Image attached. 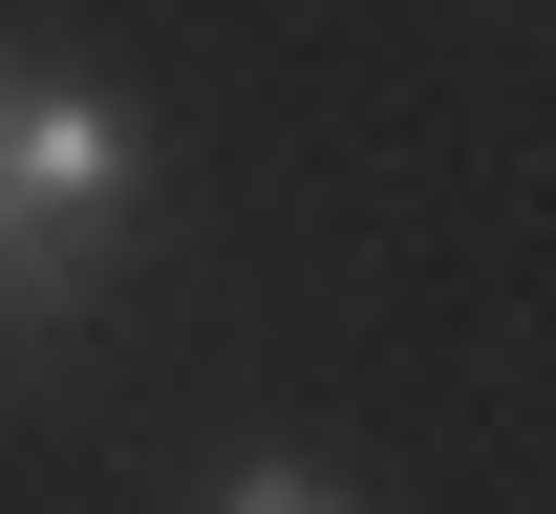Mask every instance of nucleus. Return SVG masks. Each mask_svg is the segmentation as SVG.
Wrapping results in <instances>:
<instances>
[{
	"label": "nucleus",
	"instance_id": "f257e3e1",
	"mask_svg": "<svg viewBox=\"0 0 556 514\" xmlns=\"http://www.w3.org/2000/svg\"><path fill=\"white\" fill-rule=\"evenodd\" d=\"M0 193H22V236L65 258V236H108V193H129V108L108 86H0Z\"/></svg>",
	"mask_w": 556,
	"mask_h": 514
},
{
	"label": "nucleus",
	"instance_id": "f03ea898",
	"mask_svg": "<svg viewBox=\"0 0 556 514\" xmlns=\"http://www.w3.org/2000/svg\"><path fill=\"white\" fill-rule=\"evenodd\" d=\"M214 514H343V493H321L300 450H236V493H214Z\"/></svg>",
	"mask_w": 556,
	"mask_h": 514
},
{
	"label": "nucleus",
	"instance_id": "7ed1b4c3",
	"mask_svg": "<svg viewBox=\"0 0 556 514\" xmlns=\"http://www.w3.org/2000/svg\"><path fill=\"white\" fill-rule=\"evenodd\" d=\"M22 279H43V236H22V193H0V300H22Z\"/></svg>",
	"mask_w": 556,
	"mask_h": 514
}]
</instances>
